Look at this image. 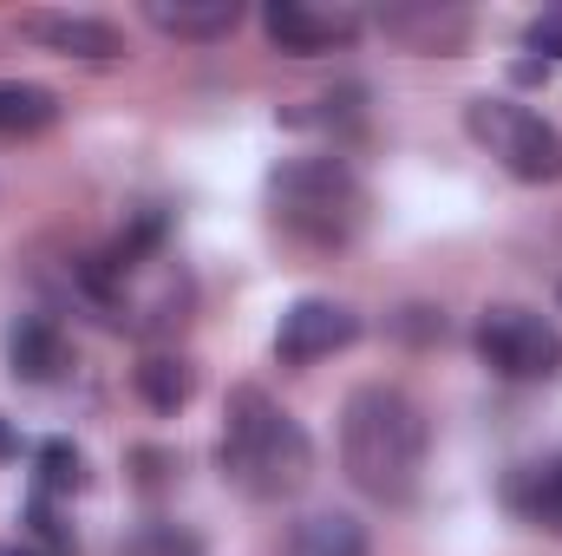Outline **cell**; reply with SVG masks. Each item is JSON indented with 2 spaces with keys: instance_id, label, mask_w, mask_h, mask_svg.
I'll return each mask as SVG.
<instances>
[{
  "instance_id": "6da1fadb",
  "label": "cell",
  "mask_w": 562,
  "mask_h": 556,
  "mask_svg": "<svg viewBox=\"0 0 562 556\" xmlns=\"http://www.w3.org/2000/svg\"><path fill=\"white\" fill-rule=\"evenodd\" d=\"M425 458H431V419L406 387L367 380L347 393L340 407V471L360 498L400 511L413 504L425 485Z\"/></svg>"
},
{
  "instance_id": "7a4b0ae2",
  "label": "cell",
  "mask_w": 562,
  "mask_h": 556,
  "mask_svg": "<svg viewBox=\"0 0 562 556\" xmlns=\"http://www.w3.org/2000/svg\"><path fill=\"white\" fill-rule=\"evenodd\" d=\"M216 471L229 491L249 504H288L314 478V438L301 419L276 407L262 387H236L223 400V432H216Z\"/></svg>"
},
{
  "instance_id": "3957f363",
  "label": "cell",
  "mask_w": 562,
  "mask_h": 556,
  "mask_svg": "<svg viewBox=\"0 0 562 556\" xmlns=\"http://www.w3.org/2000/svg\"><path fill=\"white\" fill-rule=\"evenodd\" d=\"M367 184L347 157L314 151V157H288L269 170V216L281 236L307 243V249H347L367 230Z\"/></svg>"
},
{
  "instance_id": "277c9868",
  "label": "cell",
  "mask_w": 562,
  "mask_h": 556,
  "mask_svg": "<svg viewBox=\"0 0 562 556\" xmlns=\"http://www.w3.org/2000/svg\"><path fill=\"white\" fill-rule=\"evenodd\" d=\"M477 360L510 380V387H537V380H557L562 374V334L550 314L524 308V301H491L477 314V334H471Z\"/></svg>"
},
{
  "instance_id": "5b68a950",
  "label": "cell",
  "mask_w": 562,
  "mask_h": 556,
  "mask_svg": "<svg viewBox=\"0 0 562 556\" xmlns=\"http://www.w3.org/2000/svg\"><path fill=\"white\" fill-rule=\"evenodd\" d=\"M464 132L484 144L517 184H562V132L543 112H530L517 99H471L464 105Z\"/></svg>"
},
{
  "instance_id": "8992f818",
  "label": "cell",
  "mask_w": 562,
  "mask_h": 556,
  "mask_svg": "<svg viewBox=\"0 0 562 556\" xmlns=\"http://www.w3.org/2000/svg\"><path fill=\"white\" fill-rule=\"evenodd\" d=\"M360 341V314L347 301H327V294H301L281 308L276 327V360L281 367H314L327 354H347Z\"/></svg>"
},
{
  "instance_id": "52a82bcc",
  "label": "cell",
  "mask_w": 562,
  "mask_h": 556,
  "mask_svg": "<svg viewBox=\"0 0 562 556\" xmlns=\"http://www.w3.org/2000/svg\"><path fill=\"white\" fill-rule=\"evenodd\" d=\"M360 13L353 7H321V0H269L262 7V33L276 53H294V59H314V53H340L360 40Z\"/></svg>"
},
{
  "instance_id": "ba28073f",
  "label": "cell",
  "mask_w": 562,
  "mask_h": 556,
  "mask_svg": "<svg viewBox=\"0 0 562 556\" xmlns=\"http://www.w3.org/2000/svg\"><path fill=\"white\" fill-rule=\"evenodd\" d=\"M20 33L46 53H66V59H119L125 40L112 20H92V13H53V7H33L20 13Z\"/></svg>"
},
{
  "instance_id": "9c48e42d",
  "label": "cell",
  "mask_w": 562,
  "mask_h": 556,
  "mask_svg": "<svg viewBox=\"0 0 562 556\" xmlns=\"http://www.w3.org/2000/svg\"><path fill=\"white\" fill-rule=\"evenodd\" d=\"M7 367H13V380H26V387L66 380V367H72L66 327H59L53 314H20V321L7 327Z\"/></svg>"
},
{
  "instance_id": "30bf717a",
  "label": "cell",
  "mask_w": 562,
  "mask_h": 556,
  "mask_svg": "<svg viewBox=\"0 0 562 556\" xmlns=\"http://www.w3.org/2000/svg\"><path fill=\"white\" fill-rule=\"evenodd\" d=\"M380 33L400 40L406 53H458L471 33V13L464 7H386Z\"/></svg>"
},
{
  "instance_id": "8fae6325",
  "label": "cell",
  "mask_w": 562,
  "mask_h": 556,
  "mask_svg": "<svg viewBox=\"0 0 562 556\" xmlns=\"http://www.w3.org/2000/svg\"><path fill=\"white\" fill-rule=\"evenodd\" d=\"M144 20L164 33V40H229L243 26V7L236 0H144Z\"/></svg>"
},
{
  "instance_id": "7c38bea8",
  "label": "cell",
  "mask_w": 562,
  "mask_h": 556,
  "mask_svg": "<svg viewBox=\"0 0 562 556\" xmlns=\"http://www.w3.org/2000/svg\"><path fill=\"white\" fill-rule=\"evenodd\" d=\"M504 504H510L530 531L562 537V452L557 458H537V465H517V471L504 478Z\"/></svg>"
},
{
  "instance_id": "4fadbf2b",
  "label": "cell",
  "mask_w": 562,
  "mask_h": 556,
  "mask_svg": "<svg viewBox=\"0 0 562 556\" xmlns=\"http://www.w3.org/2000/svg\"><path fill=\"white\" fill-rule=\"evenodd\" d=\"M281 556H373V544H367L360 518H347V511H307L288 531Z\"/></svg>"
},
{
  "instance_id": "5bb4252c",
  "label": "cell",
  "mask_w": 562,
  "mask_h": 556,
  "mask_svg": "<svg viewBox=\"0 0 562 556\" xmlns=\"http://www.w3.org/2000/svg\"><path fill=\"white\" fill-rule=\"evenodd\" d=\"M132 387H138V400L150 413H177V407L196 393V367H190L183 354H144V367L132 374Z\"/></svg>"
},
{
  "instance_id": "9a60e30c",
  "label": "cell",
  "mask_w": 562,
  "mask_h": 556,
  "mask_svg": "<svg viewBox=\"0 0 562 556\" xmlns=\"http://www.w3.org/2000/svg\"><path fill=\"white\" fill-rule=\"evenodd\" d=\"M53 125H59V99L46 86L0 79V138H33V132H53Z\"/></svg>"
},
{
  "instance_id": "2e32d148",
  "label": "cell",
  "mask_w": 562,
  "mask_h": 556,
  "mask_svg": "<svg viewBox=\"0 0 562 556\" xmlns=\"http://www.w3.org/2000/svg\"><path fill=\"white\" fill-rule=\"evenodd\" d=\"M79 485H86V458H79L66 438H46V445L33 452V498L59 504V498H72Z\"/></svg>"
},
{
  "instance_id": "e0dca14e",
  "label": "cell",
  "mask_w": 562,
  "mask_h": 556,
  "mask_svg": "<svg viewBox=\"0 0 562 556\" xmlns=\"http://www.w3.org/2000/svg\"><path fill=\"white\" fill-rule=\"evenodd\" d=\"M119 556H203V537L190 524H170V518H144L119 537Z\"/></svg>"
},
{
  "instance_id": "ac0fdd59",
  "label": "cell",
  "mask_w": 562,
  "mask_h": 556,
  "mask_svg": "<svg viewBox=\"0 0 562 556\" xmlns=\"http://www.w3.org/2000/svg\"><path fill=\"white\" fill-rule=\"evenodd\" d=\"M524 46H530V53H543V59H562V13L530 20V26H524Z\"/></svg>"
},
{
  "instance_id": "d6986e66",
  "label": "cell",
  "mask_w": 562,
  "mask_h": 556,
  "mask_svg": "<svg viewBox=\"0 0 562 556\" xmlns=\"http://www.w3.org/2000/svg\"><path fill=\"white\" fill-rule=\"evenodd\" d=\"M360 92H340V99H314V105H353ZM340 112H288V125H334Z\"/></svg>"
},
{
  "instance_id": "ffe728a7",
  "label": "cell",
  "mask_w": 562,
  "mask_h": 556,
  "mask_svg": "<svg viewBox=\"0 0 562 556\" xmlns=\"http://www.w3.org/2000/svg\"><path fill=\"white\" fill-rule=\"evenodd\" d=\"M13 452H20V438H13V432H7V419H0V458H13Z\"/></svg>"
},
{
  "instance_id": "44dd1931",
  "label": "cell",
  "mask_w": 562,
  "mask_h": 556,
  "mask_svg": "<svg viewBox=\"0 0 562 556\" xmlns=\"http://www.w3.org/2000/svg\"><path fill=\"white\" fill-rule=\"evenodd\" d=\"M0 556H40L33 544H0Z\"/></svg>"
}]
</instances>
